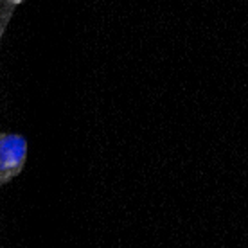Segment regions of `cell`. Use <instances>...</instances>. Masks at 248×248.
<instances>
[{"instance_id":"1","label":"cell","mask_w":248,"mask_h":248,"mask_svg":"<svg viewBox=\"0 0 248 248\" xmlns=\"http://www.w3.org/2000/svg\"><path fill=\"white\" fill-rule=\"evenodd\" d=\"M27 156V140L16 133L0 135V176H13L22 169Z\"/></svg>"},{"instance_id":"2","label":"cell","mask_w":248,"mask_h":248,"mask_svg":"<svg viewBox=\"0 0 248 248\" xmlns=\"http://www.w3.org/2000/svg\"><path fill=\"white\" fill-rule=\"evenodd\" d=\"M0 4H2V0H0Z\"/></svg>"}]
</instances>
